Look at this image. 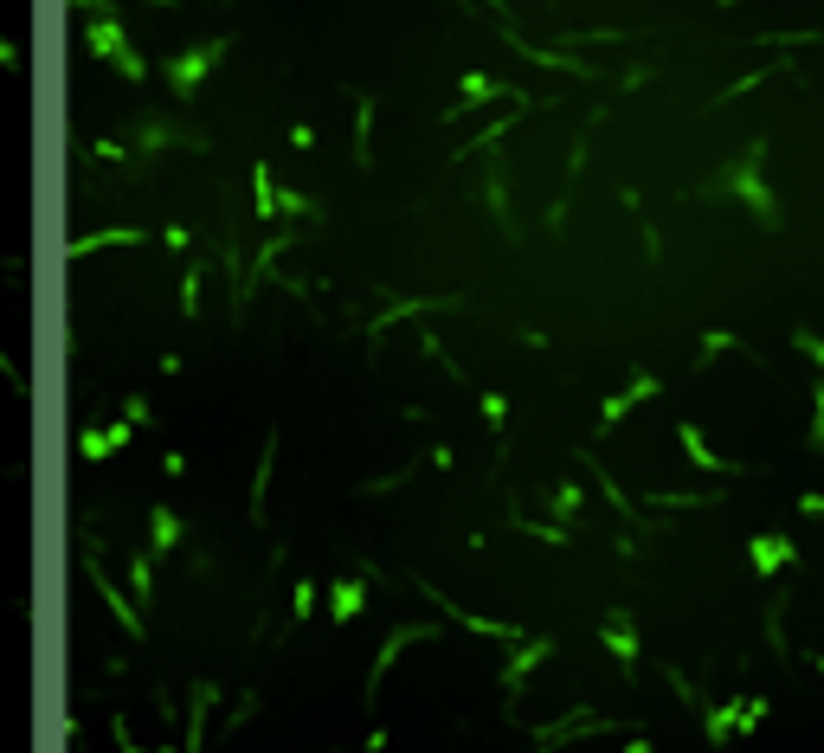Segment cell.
Segmentation results:
<instances>
[{
	"mask_svg": "<svg viewBox=\"0 0 824 753\" xmlns=\"http://www.w3.org/2000/svg\"><path fill=\"white\" fill-rule=\"evenodd\" d=\"M677 445H683V458L695 471H708V477H741L748 464H735V458H715L708 445H702V425H677Z\"/></svg>",
	"mask_w": 824,
	"mask_h": 753,
	"instance_id": "obj_9",
	"label": "cell"
},
{
	"mask_svg": "<svg viewBox=\"0 0 824 753\" xmlns=\"http://www.w3.org/2000/svg\"><path fill=\"white\" fill-rule=\"evenodd\" d=\"M310 606H316V586L303 580V586H296V599H290V612H296V618H310Z\"/></svg>",
	"mask_w": 824,
	"mask_h": 753,
	"instance_id": "obj_26",
	"label": "cell"
},
{
	"mask_svg": "<svg viewBox=\"0 0 824 753\" xmlns=\"http://www.w3.org/2000/svg\"><path fill=\"white\" fill-rule=\"evenodd\" d=\"M496 97H522V90H509V84H496V77H483V71H464V77H458V104L445 110V123H458L471 104H496Z\"/></svg>",
	"mask_w": 824,
	"mask_h": 753,
	"instance_id": "obj_8",
	"label": "cell"
},
{
	"mask_svg": "<svg viewBox=\"0 0 824 753\" xmlns=\"http://www.w3.org/2000/svg\"><path fill=\"white\" fill-rule=\"evenodd\" d=\"M805 451H824V380H819V400H812V432H805Z\"/></svg>",
	"mask_w": 824,
	"mask_h": 753,
	"instance_id": "obj_24",
	"label": "cell"
},
{
	"mask_svg": "<svg viewBox=\"0 0 824 753\" xmlns=\"http://www.w3.org/2000/svg\"><path fill=\"white\" fill-rule=\"evenodd\" d=\"M104 245H142V226H104V232H84V239H71L65 252L71 258H90V252H104Z\"/></svg>",
	"mask_w": 824,
	"mask_h": 753,
	"instance_id": "obj_13",
	"label": "cell"
},
{
	"mask_svg": "<svg viewBox=\"0 0 824 753\" xmlns=\"http://www.w3.org/2000/svg\"><path fill=\"white\" fill-rule=\"evenodd\" d=\"M84 573H90V586H97V599H104V606L117 612V624H123L130 637H142V612H136V606H130V599H123V593H117V586H110V573L97 567V554H84Z\"/></svg>",
	"mask_w": 824,
	"mask_h": 753,
	"instance_id": "obj_10",
	"label": "cell"
},
{
	"mask_svg": "<svg viewBox=\"0 0 824 753\" xmlns=\"http://www.w3.org/2000/svg\"><path fill=\"white\" fill-rule=\"evenodd\" d=\"M110 728H117V748H123V753H142L136 741H130V721H123V715H117V721H110ZM161 753H168V748H161Z\"/></svg>",
	"mask_w": 824,
	"mask_h": 753,
	"instance_id": "obj_28",
	"label": "cell"
},
{
	"mask_svg": "<svg viewBox=\"0 0 824 753\" xmlns=\"http://www.w3.org/2000/svg\"><path fill=\"white\" fill-rule=\"evenodd\" d=\"M657 387H664V380H657V374H644V367H638V374H631V387H618L613 400H606V406H599V432H613L618 418H625V412L638 406V400H651V393H657Z\"/></svg>",
	"mask_w": 824,
	"mask_h": 753,
	"instance_id": "obj_11",
	"label": "cell"
},
{
	"mask_svg": "<svg viewBox=\"0 0 824 753\" xmlns=\"http://www.w3.org/2000/svg\"><path fill=\"white\" fill-rule=\"evenodd\" d=\"M142 418H148V400H130L123 418H110V425H97V432H84V438H77V458H84V464H104L110 451H123V445L136 438Z\"/></svg>",
	"mask_w": 824,
	"mask_h": 753,
	"instance_id": "obj_2",
	"label": "cell"
},
{
	"mask_svg": "<svg viewBox=\"0 0 824 753\" xmlns=\"http://www.w3.org/2000/svg\"><path fill=\"white\" fill-rule=\"evenodd\" d=\"M599 644L618 657V670H625V677L638 670V624H631V612H625V606H618V612H606V624H599Z\"/></svg>",
	"mask_w": 824,
	"mask_h": 753,
	"instance_id": "obj_6",
	"label": "cell"
},
{
	"mask_svg": "<svg viewBox=\"0 0 824 753\" xmlns=\"http://www.w3.org/2000/svg\"><path fill=\"white\" fill-rule=\"evenodd\" d=\"M792 342H799V354H812V361L824 367V342L812 336V329H792Z\"/></svg>",
	"mask_w": 824,
	"mask_h": 753,
	"instance_id": "obj_25",
	"label": "cell"
},
{
	"mask_svg": "<svg viewBox=\"0 0 824 753\" xmlns=\"http://www.w3.org/2000/svg\"><path fill=\"white\" fill-rule=\"evenodd\" d=\"M748 560H754L760 580H773V567H792V560H799V548H792L786 535H754V542H748Z\"/></svg>",
	"mask_w": 824,
	"mask_h": 753,
	"instance_id": "obj_12",
	"label": "cell"
},
{
	"mask_svg": "<svg viewBox=\"0 0 824 753\" xmlns=\"http://www.w3.org/2000/svg\"><path fill=\"white\" fill-rule=\"evenodd\" d=\"M819 677H824V657H819Z\"/></svg>",
	"mask_w": 824,
	"mask_h": 753,
	"instance_id": "obj_31",
	"label": "cell"
},
{
	"mask_svg": "<svg viewBox=\"0 0 824 753\" xmlns=\"http://www.w3.org/2000/svg\"><path fill=\"white\" fill-rule=\"evenodd\" d=\"M477 406H483V425H489L496 445H502V432H509V400H502V393H477Z\"/></svg>",
	"mask_w": 824,
	"mask_h": 753,
	"instance_id": "obj_19",
	"label": "cell"
},
{
	"mask_svg": "<svg viewBox=\"0 0 824 753\" xmlns=\"http://www.w3.org/2000/svg\"><path fill=\"white\" fill-rule=\"evenodd\" d=\"M548 509H554V515H567V522H573V509H580V483H560V489L548 496Z\"/></svg>",
	"mask_w": 824,
	"mask_h": 753,
	"instance_id": "obj_23",
	"label": "cell"
},
{
	"mask_svg": "<svg viewBox=\"0 0 824 753\" xmlns=\"http://www.w3.org/2000/svg\"><path fill=\"white\" fill-rule=\"evenodd\" d=\"M148 535H155V548H181V515L168 502H155L148 509Z\"/></svg>",
	"mask_w": 824,
	"mask_h": 753,
	"instance_id": "obj_16",
	"label": "cell"
},
{
	"mask_svg": "<svg viewBox=\"0 0 824 753\" xmlns=\"http://www.w3.org/2000/svg\"><path fill=\"white\" fill-rule=\"evenodd\" d=\"M361 606H367V586H361V580H336V586H329V618H336V624L361 618Z\"/></svg>",
	"mask_w": 824,
	"mask_h": 753,
	"instance_id": "obj_15",
	"label": "cell"
},
{
	"mask_svg": "<svg viewBox=\"0 0 824 753\" xmlns=\"http://www.w3.org/2000/svg\"><path fill=\"white\" fill-rule=\"evenodd\" d=\"M516 117H522V110H509V117H496V123H483L477 136L464 142V148H458V155H451V161H464V155H477V148H489V142L496 136H509V130H516Z\"/></svg>",
	"mask_w": 824,
	"mask_h": 753,
	"instance_id": "obj_17",
	"label": "cell"
},
{
	"mask_svg": "<svg viewBox=\"0 0 824 753\" xmlns=\"http://www.w3.org/2000/svg\"><path fill=\"white\" fill-rule=\"evenodd\" d=\"M702 734H708L715 748H728V741L741 734V695H735V702H722V708H702Z\"/></svg>",
	"mask_w": 824,
	"mask_h": 753,
	"instance_id": "obj_14",
	"label": "cell"
},
{
	"mask_svg": "<svg viewBox=\"0 0 824 753\" xmlns=\"http://www.w3.org/2000/svg\"><path fill=\"white\" fill-rule=\"evenodd\" d=\"M548 651H554V637H522V644L509 651V664H502V677H496V683L509 689V708H516V695H522V683H529V670H535Z\"/></svg>",
	"mask_w": 824,
	"mask_h": 753,
	"instance_id": "obj_5",
	"label": "cell"
},
{
	"mask_svg": "<svg viewBox=\"0 0 824 753\" xmlns=\"http://www.w3.org/2000/svg\"><path fill=\"white\" fill-rule=\"evenodd\" d=\"M516 535H535V542H548V548H567V542H573L567 529H542V522H522V515H516Z\"/></svg>",
	"mask_w": 824,
	"mask_h": 753,
	"instance_id": "obj_22",
	"label": "cell"
},
{
	"mask_svg": "<svg viewBox=\"0 0 824 753\" xmlns=\"http://www.w3.org/2000/svg\"><path fill=\"white\" fill-rule=\"evenodd\" d=\"M432 637H438V624H393V631H387V644H380V657H374V670H367V689H361V702L374 708V695H380V683H387L393 657H400L407 644H432Z\"/></svg>",
	"mask_w": 824,
	"mask_h": 753,
	"instance_id": "obj_3",
	"label": "cell"
},
{
	"mask_svg": "<svg viewBox=\"0 0 824 753\" xmlns=\"http://www.w3.org/2000/svg\"><path fill=\"white\" fill-rule=\"evenodd\" d=\"M625 753H651V741H625Z\"/></svg>",
	"mask_w": 824,
	"mask_h": 753,
	"instance_id": "obj_30",
	"label": "cell"
},
{
	"mask_svg": "<svg viewBox=\"0 0 824 753\" xmlns=\"http://www.w3.org/2000/svg\"><path fill=\"white\" fill-rule=\"evenodd\" d=\"M760 161H766V136L748 142V148H741V155H735V161H728V168H722L702 194H735V201L748 206L766 232H786V206L773 201V187L760 181Z\"/></svg>",
	"mask_w": 824,
	"mask_h": 753,
	"instance_id": "obj_1",
	"label": "cell"
},
{
	"mask_svg": "<svg viewBox=\"0 0 824 753\" xmlns=\"http://www.w3.org/2000/svg\"><path fill=\"white\" fill-rule=\"evenodd\" d=\"M219 52H226V39H213V46H194V52H181V59L168 65V84H174V90H201L206 71L219 65Z\"/></svg>",
	"mask_w": 824,
	"mask_h": 753,
	"instance_id": "obj_7",
	"label": "cell"
},
{
	"mask_svg": "<svg viewBox=\"0 0 824 753\" xmlns=\"http://www.w3.org/2000/svg\"><path fill=\"white\" fill-rule=\"evenodd\" d=\"M367 130H374V97L354 104V155H361V168H367Z\"/></svg>",
	"mask_w": 824,
	"mask_h": 753,
	"instance_id": "obj_20",
	"label": "cell"
},
{
	"mask_svg": "<svg viewBox=\"0 0 824 753\" xmlns=\"http://www.w3.org/2000/svg\"><path fill=\"white\" fill-rule=\"evenodd\" d=\"M252 194H258V219L271 226V219H277V187H271V168H265V161L252 168Z\"/></svg>",
	"mask_w": 824,
	"mask_h": 753,
	"instance_id": "obj_18",
	"label": "cell"
},
{
	"mask_svg": "<svg viewBox=\"0 0 824 753\" xmlns=\"http://www.w3.org/2000/svg\"><path fill=\"white\" fill-rule=\"evenodd\" d=\"M130 580H136V593H142V599L155 593V586H148V554H136V567H130Z\"/></svg>",
	"mask_w": 824,
	"mask_h": 753,
	"instance_id": "obj_27",
	"label": "cell"
},
{
	"mask_svg": "<svg viewBox=\"0 0 824 753\" xmlns=\"http://www.w3.org/2000/svg\"><path fill=\"white\" fill-rule=\"evenodd\" d=\"M722 348H741V336H728V329H708V336H702V354H695V367H708Z\"/></svg>",
	"mask_w": 824,
	"mask_h": 753,
	"instance_id": "obj_21",
	"label": "cell"
},
{
	"mask_svg": "<svg viewBox=\"0 0 824 753\" xmlns=\"http://www.w3.org/2000/svg\"><path fill=\"white\" fill-rule=\"evenodd\" d=\"M84 39H90V52L117 59V71H123V77H148L142 52L130 46V39H123V33H117V20H110V13H104V20H90V26H84Z\"/></svg>",
	"mask_w": 824,
	"mask_h": 753,
	"instance_id": "obj_4",
	"label": "cell"
},
{
	"mask_svg": "<svg viewBox=\"0 0 824 753\" xmlns=\"http://www.w3.org/2000/svg\"><path fill=\"white\" fill-rule=\"evenodd\" d=\"M799 509H805V515H824V489H812V496H805Z\"/></svg>",
	"mask_w": 824,
	"mask_h": 753,
	"instance_id": "obj_29",
	"label": "cell"
}]
</instances>
